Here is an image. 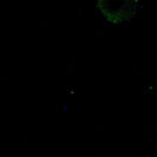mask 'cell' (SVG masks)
Returning a JSON list of instances; mask_svg holds the SVG:
<instances>
[{
	"mask_svg": "<svg viewBox=\"0 0 157 157\" xmlns=\"http://www.w3.org/2000/svg\"><path fill=\"white\" fill-rule=\"evenodd\" d=\"M140 2L135 0H123V1H109L98 0L96 2V8L101 16L111 24H119L130 21L140 11Z\"/></svg>",
	"mask_w": 157,
	"mask_h": 157,
	"instance_id": "obj_1",
	"label": "cell"
}]
</instances>
